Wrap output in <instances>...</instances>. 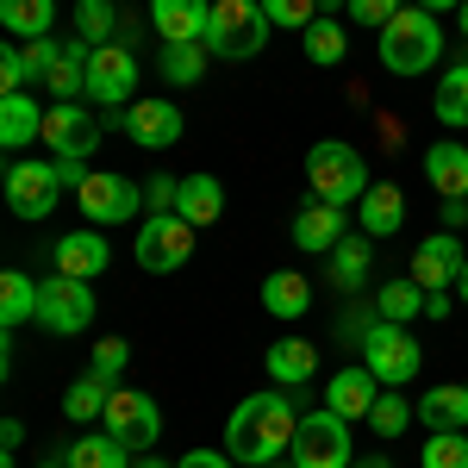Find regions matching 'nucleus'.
Listing matches in <instances>:
<instances>
[{"instance_id":"obj_1","label":"nucleus","mask_w":468,"mask_h":468,"mask_svg":"<svg viewBox=\"0 0 468 468\" xmlns=\"http://www.w3.org/2000/svg\"><path fill=\"white\" fill-rule=\"evenodd\" d=\"M293 431H300V412H293V394L269 388V394L238 399V412L225 419V456L238 468L256 463H282L293 450Z\"/></svg>"},{"instance_id":"obj_2","label":"nucleus","mask_w":468,"mask_h":468,"mask_svg":"<svg viewBox=\"0 0 468 468\" xmlns=\"http://www.w3.org/2000/svg\"><path fill=\"white\" fill-rule=\"evenodd\" d=\"M381 69L388 75H425L437 69V50H443V26H437V13L425 6H399L394 19L381 26Z\"/></svg>"},{"instance_id":"obj_3","label":"nucleus","mask_w":468,"mask_h":468,"mask_svg":"<svg viewBox=\"0 0 468 468\" xmlns=\"http://www.w3.org/2000/svg\"><path fill=\"white\" fill-rule=\"evenodd\" d=\"M306 181H313V200H331V207H356L375 187L362 150H350L344 138H324V144L306 150Z\"/></svg>"},{"instance_id":"obj_4","label":"nucleus","mask_w":468,"mask_h":468,"mask_svg":"<svg viewBox=\"0 0 468 468\" xmlns=\"http://www.w3.org/2000/svg\"><path fill=\"white\" fill-rule=\"evenodd\" d=\"M269 13H262V0H213V26H207V50L225 57V63H250L262 57V44H269Z\"/></svg>"},{"instance_id":"obj_5","label":"nucleus","mask_w":468,"mask_h":468,"mask_svg":"<svg viewBox=\"0 0 468 468\" xmlns=\"http://www.w3.org/2000/svg\"><path fill=\"white\" fill-rule=\"evenodd\" d=\"M293 468H350L356 463V450H350V419L344 412H306L300 419V431H293Z\"/></svg>"},{"instance_id":"obj_6","label":"nucleus","mask_w":468,"mask_h":468,"mask_svg":"<svg viewBox=\"0 0 468 468\" xmlns=\"http://www.w3.org/2000/svg\"><path fill=\"white\" fill-rule=\"evenodd\" d=\"M362 362H368V375H375L381 388H406V381L425 368V350H419V337H412L406 324L381 319L362 337Z\"/></svg>"},{"instance_id":"obj_7","label":"nucleus","mask_w":468,"mask_h":468,"mask_svg":"<svg viewBox=\"0 0 468 468\" xmlns=\"http://www.w3.org/2000/svg\"><path fill=\"white\" fill-rule=\"evenodd\" d=\"M75 207L88 225H125L144 213V181L112 176V169H88V181L75 187Z\"/></svg>"},{"instance_id":"obj_8","label":"nucleus","mask_w":468,"mask_h":468,"mask_svg":"<svg viewBox=\"0 0 468 468\" xmlns=\"http://www.w3.org/2000/svg\"><path fill=\"white\" fill-rule=\"evenodd\" d=\"M101 431H112L132 456H144V450H156V437H163V406H156L144 388H112Z\"/></svg>"},{"instance_id":"obj_9","label":"nucleus","mask_w":468,"mask_h":468,"mask_svg":"<svg viewBox=\"0 0 468 468\" xmlns=\"http://www.w3.org/2000/svg\"><path fill=\"white\" fill-rule=\"evenodd\" d=\"M37 324H44L50 337H81V331L94 324V288L75 282V275H50V282L37 288Z\"/></svg>"},{"instance_id":"obj_10","label":"nucleus","mask_w":468,"mask_h":468,"mask_svg":"<svg viewBox=\"0 0 468 468\" xmlns=\"http://www.w3.org/2000/svg\"><path fill=\"white\" fill-rule=\"evenodd\" d=\"M194 256V225L181 213H144L138 218V269L150 275H169Z\"/></svg>"},{"instance_id":"obj_11","label":"nucleus","mask_w":468,"mask_h":468,"mask_svg":"<svg viewBox=\"0 0 468 468\" xmlns=\"http://www.w3.org/2000/svg\"><path fill=\"white\" fill-rule=\"evenodd\" d=\"M57 200H63L57 163H13V169H6V207H13V218L37 225V218L57 213Z\"/></svg>"},{"instance_id":"obj_12","label":"nucleus","mask_w":468,"mask_h":468,"mask_svg":"<svg viewBox=\"0 0 468 468\" xmlns=\"http://www.w3.org/2000/svg\"><path fill=\"white\" fill-rule=\"evenodd\" d=\"M132 94H138V57H132V44H94V57H88V101H101V107H132Z\"/></svg>"},{"instance_id":"obj_13","label":"nucleus","mask_w":468,"mask_h":468,"mask_svg":"<svg viewBox=\"0 0 468 468\" xmlns=\"http://www.w3.org/2000/svg\"><path fill=\"white\" fill-rule=\"evenodd\" d=\"M101 144V119L81 107V101H57V107L44 112V150L50 156H75V163H88Z\"/></svg>"},{"instance_id":"obj_14","label":"nucleus","mask_w":468,"mask_h":468,"mask_svg":"<svg viewBox=\"0 0 468 468\" xmlns=\"http://www.w3.org/2000/svg\"><path fill=\"white\" fill-rule=\"evenodd\" d=\"M125 138H132V144H144V150L181 144V107H176V101H163V94L132 101V107H125Z\"/></svg>"},{"instance_id":"obj_15","label":"nucleus","mask_w":468,"mask_h":468,"mask_svg":"<svg viewBox=\"0 0 468 468\" xmlns=\"http://www.w3.org/2000/svg\"><path fill=\"white\" fill-rule=\"evenodd\" d=\"M463 262H468L463 238H456V231H431V238L412 250V282H419V288H456Z\"/></svg>"},{"instance_id":"obj_16","label":"nucleus","mask_w":468,"mask_h":468,"mask_svg":"<svg viewBox=\"0 0 468 468\" xmlns=\"http://www.w3.org/2000/svg\"><path fill=\"white\" fill-rule=\"evenodd\" d=\"M150 26L163 44H207L213 0H150Z\"/></svg>"},{"instance_id":"obj_17","label":"nucleus","mask_w":468,"mask_h":468,"mask_svg":"<svg viewBox=\"0 0 468 468\" xmlns=\"http://www.w3.org/2000/svg\"><path fill=\"white\" fill-rule=\"evenodd\" d=\"M350 238V207H331V200H313V207H300L293 213V244L300 250H337Z\"/></svg>"},{"instance_id":"obj_18","label":"nucleus","mask_w":468,"mask_h":468,"mask_svg":"<svg viewBox=\"0 0 468 468\" xmlns=\"http://www.w3.org/2000/svg\"><path fill=\"white\" fill-rule=\"evenodd\" d=\"M112 262V244L101 238V231H63L57 238V275H75V282H94V275H107Z\"/></svg>"},{"instance_id":"obj_19","label":"nucleus","mask_w":468,"mask_h":468,"mask_svg":"<svg viewBox=\"0 0 468 468\" xmlns=\"http://www.w3.org/2000/svg\"><path fill=\"white\" fill-rule=\"evenodd\" d=\"M368 275H375V238L356 231V238H344L331 250V288L344 300H356V293H368Z\"/></svg>"},{"instance_id":"obj_20","label":"nucleus","mask_w":468,"mask_h":468,"mask_svg":"<svg viewBox=\"0 0 468 468\" xmlns=\"http://www.w3.org/2000/svg\"><path fill=\"white\" fill-rule=\"evenodd\" d=\"M313 375H319V350H313L306 337H282V344H269V381H275L282 394L313 388Z\"/></svg>"},{"instance_id":"obj_21","label":"nucleus","mask_w":468,"mask_h":468,"mask_svg":"<svg viewBox=\"0 0 468 468\" xmlns=\"http://www.w3.org/2000/svg\"><path fill=\"white\" fill-rule=\"evenodd\" d=\"M375 399H381V381L368 375V362L337 368V375H331V388H324V406H331V412H344V419H368V412H375Z\"/></svg>"},{"instance_id":"obj_22","label":"nucleus","mask_w":468,"mask_h":468,"mask_svg":"<svg viewBox=\"0 0 468 468\" xmlns=\"http://www.w3.org/2000/svg\"><path fill=\"white\" fill-rule=\"evenodd\" d=\"M425 181L437 187V200H468V144L443 138L425 150Z\"/></svg>"},{"instance_id":"obj_23","label":"nucleus","mask_w":468,"mask_h":468,"mask_svg":"<svg viewBox=\"0 0 468 468\" xmlns=\"http://www.w3.org/2000/svg\"><path fill=\"white\" fill-rule=\"evenodd\" d=\"M44 112L32 94H0V144L6 150H26V144H44Z\"/></svg>"},{"instance_id":"obj_24","label":"nucleus","mask_w":468,"mask_h":468,"mask_svg":"<svg viewBox=\"0 0 468 468\" xmlns=\"http://www.w3.org/2000/svg\"><path fill=\"white\" fill-rule=\"evenodd\" d=\"M425 431H468V381H450V388H425V399L412 406Z\"/></svg>"},{"instance_id":"obj_25","label":"nucleus","mask_w":468,"mask_h":468,"mask_svg":"<svg viewBox=\"0 0 468 468\" xmlns=\"http://www.w3.org/2000/svg\"><path fill=\"white\" fill-rule=\"evenodd\" d=\"M356 218H362L368 238H394L399 225H406V194H399L394 181H375V187L356 200Z\"/></svg>"},{"instance_id":"obj_26","label":"nucleus","mask_w":468,"mask_h":468,"mask_svg":"<svg viewBox=\"0 0 468 468\" xmlns=\"http://www.w3.org/2000/svg\"><path fill=\"white\" fill-rule=\"evenodd\" d=\"M176 213L200 231V225H218V213H225V187H218V176H181V194H176Z\"/></svg>"},{"instance_id":"obj_27","label":"nucleus","mask_w":468,"mask_h":468,"mask_svg":"<svg viewBox=\"0 0 468 468\" xmlns=\"http://www.w3.org/2000/svg\"><path fill=\"white\" fill-rule=\"evenodd\" d=\"M88 57H94V44H88V37H69L63 57H57V69L44 75V88H50L57 101H81V94H88Z\"/></svg>"},{"instance_id":"obj_28","label":"nucleus","mask_w":468,"mask_h":468,"mask_svg":"<svg viewBox=\"0 0 468 468\" xmlns=\"http://www.w3.org/2000/svg\"><path fill=\"white\" fill-rule=\"evenodd\" d=\"M0 26L13 32V44L50 37V26H57V0H0Z\"/></svg>"},{"instance_id":"obj_29","label":"nucleus","mask_w":468,"mask_h":468,"mask_svg":"<svg viewBox=\"0 0 468 468\" xmlns=\"http://www.w3.org/2000/svg\"><path fill=\"white\" fill-rule=\"evenodd\" d=\"M262 306H269L275 319H300V313L313 306V282L293 275V269H275V275L262 282Z\"/></svg>"},{"instance_id":"obj_30","label":"nucleus","mask_w":468,"mask_h":468,"mask_svg":"<svg viewBox=\"0 0 468 468\" xmlns=\"http://www.w3.org/2000/svg\"><path fill=\"white\" fill-rule=\"evenodd\" d=\"M37 288H44V282H32L26 269H6V275H0V324H6V331H19L26 319H37Z\"/></svg>"},{"instance_id":"obj_31","label":"nucleus","mask_w":468,"mask_h":468,"mask_svg":"<svg viewBox=\"0 0 468 468\" xmlns=\"http://www.w3.org/2000/svg\"><path fill=\"white\" fill-rule=\"evenodd\" d=\"M431 112H437V125L468 132V63L443 69V81H437V94H431Z\"/></svg>"},{"instance_id":"obj_32","label":"nucleus","mask_w":468,"mask_h":468,"mask_svg":"<svg viewBox=\"0 0 468 468\" xmlns=\"http://www.w3.org/2000/svg\"><path fill=\"white\" fill-rule=\"evenodd\" d=\"M112 388H119V381H101V375L88 368V375L75 381L69 394H63V419H69V425H94V419H107Z\"/></svg>"},{"instance_id":"obj_33","label":"nucleus","mask_w":468,"mask_h":468,"mask_svg":"<svg viewBox=\"0 0 468 468\" xmlns=\"http://www.w3.org/2000/svg\"><path fill=\"white\" fill-rule=\"evenodd\" d=\"M69 468H132V450L119 443L112 431H94V437H75L69 450Z\"/></svg>"},{"instance_id":"obj_34","label":"nucleus","mask_w":468,"mask_h":468,"mask_svg":"<svg viewBox=\"0 0 468 468\" xmlns=\"http://www.w3.org/2000/svg\"><path fill=\"white\" fill-rule=\"evenodd\" d=\"M375 306H381V319L412 324V319H425V288H419L412 275H399V282H388V288H375Z\"/></svg>"},{"instance_id":"obj_35","label":"nucleus","mask_w":468,"mask_h":468,"mask_svg":"<svg viewBox=\"0 0 468 468\" xmlns=\"http://www.w3.org/2000/svg\"><path fill=\"white\" fill-rule=\"evenodd\" d=\"M306 57H313L319 69L344 63V57H350V37H344V26H337V19H313V26H306Z\"/></svg>"},{"instance_id":"obj_36","label":"nucleus","mask_w":468,"mask_h":468,"mask_svg":"<svg viewBox=\"0 0 468 468\" xmlns=\"http://www.w3.org/2000/svg\"><path fill=\"white\" fill-rule=\"evenodd\" d=\"M207 44H163V75L176 81V88H194L200 75H207Z\"/></svg>"},{"instance_id":"obj_37","label":"nucleus","mask_w":468,"mask_h":468,"mask_svg":"<svg viewBox=\"0 0 468 468\" xmlns=\"http://www.w3.org/2000/svg\"><path fill=\"white\" fill-rule=\"evenodd\" d=\"M419 468H468V431H431L419 450Z\"/></svg>"},{"instance_id":"obj_38","label":"nucleus","mask_w":468,"mask_h":468,"mask_svg":"<svg viewBox=\"0 0 468 468\" xmlns=\"http://www.w3.org/2000/svg\"><path fill=\"white\" fill-rule=\"evenodd\" d=\"M112 26H119L112 0H75V32L88 37V44H112Z\"/></svg>"},{"instance_id":"obj_39","label":"nucleus","mask_w":468,"mask_h":468,"mask_svg":"<svg viewBox=\"0 0 468 468\" xmlns=\"http://www.w3.org/2000/svg\"><path fill=\"white\" fill-rule=\"evenodd\" d=\"M412 419H419V412H412V406H406V399L388 388V394L375 399V412H368V431H375V437H399Z\"/></svg>"},{"instance_id":"obj_40","label":"nucleus","mask_w":468,"mask_h":468,"mask_svg":"<svg viewBox=\"0 0 468 468\" xmlns=\"http://www.w3.org/2000/svg\"><path fill=\"white\" fill-rule=\"evenodd\" d=\"M324 0H262V13H269V26H288V32H306L313 19H319Z\"/></svg>"},{"instance_id":"obj_41","label":"nucleus","mask_w":468,"mask_h":468,"mask_svg":"<svg viewBox=\"0 0 468 468\" xmlns=\"http://www.w3.org/2000/svg\"><path fill=\"white\" fill-rule=\"evenodd\" d=\"M125 362H132V344H125V337H101V344L88 350V368H94L101 381H119V375H125Z\"/></svg>"},{"instance_id":"obj_42","label":"nucleus","mask_w":468,"mask_h":468,"mask_svg":"<svg viewBox=\"0 0 468 468\" xmlns=\"http://www.w3.org/2000/svg\"><path fill=\"white\" fill-rule=\"evenodd\" d=\"M375 324H381V306H375V300H356V306H344V313H337L344 344H356V350H362V337H368Z\"/></svg>"},{"instance_id":"obj_43","label":"nucleus","mask_w":468,"mask_h":468,"mask_svg":"<svg viewBox=\"0 0 468 468\" xmlns=\"http://www.w3.org/2000/svg\"><path fill=\"white\" fill-rule=\"evenodd\" d=\"M26 81H32L26 50H19V44H6V50H0V94H26Z\"/></svg>"},{"instance_id":"obj_44","label":"nucleus","mask_w":468,"mask_h":468,"mask_svg":"<svg viewBox=\"0 0 468 468\" xmlns=\"http://www.w3.org/2000/svg\"><path fill=\"white\" fill-rule=\"evenodd\" d=\"M344 6H350V19H356V26H375V32L399 13V0H344Z\"/></svg>"},{"instance_id":"obj_45","label":"nucleus","mask_w":468,"mask_h":468,"mask_svg":"<svg viewBox=\"0 0 468 468\" xmlns=\"http://www.w3.org/2000/svg\"><path fill=\"white\" fill-rule=\"evenodd\" d=\"M176 194H181L176 176H150L144 181V207H150V213H176Z\"/></svg>"},{"instance_id":"obj_46","label":"nucleus","mask_w":468,"mask_h":468,"mask_svg":"<svg viewBox=\"0 0 468 468\" xmlns=\"http://www.w3.org/2000/svg\"><path fill=\"white\" fill-rule=\"evenodd\" d=\"M176 468H231V456H225V450H187Z\"/></svg>"},{"instance_id":"obj_47","label":"nucleus","mask_w":468,"mask_h":468,"mask_svg":"<svg viewBox=\"0 0 468 468\" xmlns=\"http://www.w3.org/2000/svg\"><path fill=\"white\" fill-rule=\"evenodd\" d=\"M450 306H456L450 288H425V319H450Z\"/></svg>"},{"instance_id":"obj_48","label":"nucleus","mask_w":468,"mask_h":468,"mask_svg":"<svg viewBox=\"0 0 468 468\" xmlns=\"http://www.w3.org/2000/svg\"><path fill=\"white\" fill-rule=\"evenodd\" d=\"M456 225H468V200H443V231H456Z\"/></svg>"},{"instance_id":"obj_49","label":"nucleus","mask_w":468,"mask_h":468,"mask_svg":"<svg viewBox=\"0 0 468 468\" xmlns=\"http://www.w3.org/2000/svg\"><path fill=\"white\" fill-rule=\"evenodd\" d=\"M19 443H26V425H19V419H6V425H0V450H19Z\"/></svg>"},{"instance_id":"obj_50","label":"nucleus","mask_w":468,"mask_h":468,"mask_svg":"<svg viewBox=\"0 0 468 468\" xmlns=\"http://www.w3.org/2000/svg\"><path fill=\"white\" fill-rule=\"evenodd\" d=\"M419 6H425V13H437V19H443V13H463V0H419Z\"/></svg>"},{"instance_id":"obj_51","label":"nucleus","mask_w":468,"mask_h":468,"mask_svg":"<svg viewBox=\"0 0 468 468\" xmlns=\"http://www.w3.org/2000/svg\"><path fill=\"white\" fill-rule=\"evenodd\" d=\"M350 468H394L388 456H362V463H350Z\"/></svg>"},{"instance_id":"obj_52","label":"nucleus","mask_w":468,"mask_h":468,"mask_svg":"<svg viewBox=\"0 0 468 468\" xmlns=\"http://www.w3.org/2000/svg\"><path fill=\"white\" fill-rule=\"evenodd\" d=\"M456 300L468 306V262H463V275H456Z\"/></svg>"},{"instance_id":"obj_53","label":"nucleus","mask_w":468,"mask_h":468,"mask_svg":"<svg viewBox=\"0 0 468 468\" xmlns=\"http://www.w3.org/2000/svg\"><path fill=\"white\" fill-rule=\"evenodd\" d=\"M132 468H169V463H156V456H150V450H144V456H138V463H132Z\"/></svg>"},{"instance_id":"obj_54","label":"nucleus","mask_w":468,"mask_h":468,"mask_svg":"<svg viewBox=\"0 0 468 468\" xmlns=\"http://www.w3.org/2000/svg\"><path fill=\"white\" fill-rule=\"evenodd\" d=\"M37 468H69V456H44V463H37Z\"/></svg>"},{"instance_id":"obj_55","label":"nucleus","mask_w":468,"mask_h":468,"mask_svg":"<svg viewBox=\"0 0 468 468\" xmlns=\"http://www.w3.org/2000/svg\"><path fill=\"white\" fill-rule=\"evenodd\" d=\"M456 19H463V37H468V0H463V13H456Z\"/></svg>"},{"instance_id":"obj_56","label":"nucleus","mask_w":468,"mask_h":468,"mask_svg":"<svg viewBox=\"0 0 468 468\" xmlns=\"http://www.w3.org/2000/svg\"><path fill=\"white\" fill-rule=\"evenodd\" d=\"M256 468H282V463H256Z\"/></svg>"}]
</instances>
